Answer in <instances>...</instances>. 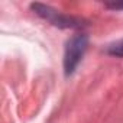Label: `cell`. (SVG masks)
<instances>
[{
    "mask_svg": "<svg viewBox=\"0 0 123 123\" xmlns=\"http://www.w3.org/2000/svg\"><path fill=\"white\" fill-rule=\"evenodd\" d=\"M86 46H87V38L84 35H77L68 41L67 49H65V58H64L67 74H71L74 71V68L80 62V59L86 51Z\"/></svg>",
    "mask_w": 123,
    "mask_h": 123,
    "instance_id": "6da1fadb",
    "label": "cell"
},
{
    "mask_svg": "<svg viewBox=\"0 0 123 123\" xmlns=\"http://www.w3.org/2000/svg\"><path fill=\"white\" fill-rule=\"evenodd\" d=\"M109 52H110V54H113V55L123 56V41H120V42H117V43L111 45V46H110V49H109Z\"/></svg>",
    "mask_w": 123,
    "mask_h": 123,
    "instance_id": "7a4b0ae2",
    "label": "cell"
}]
</instances>
